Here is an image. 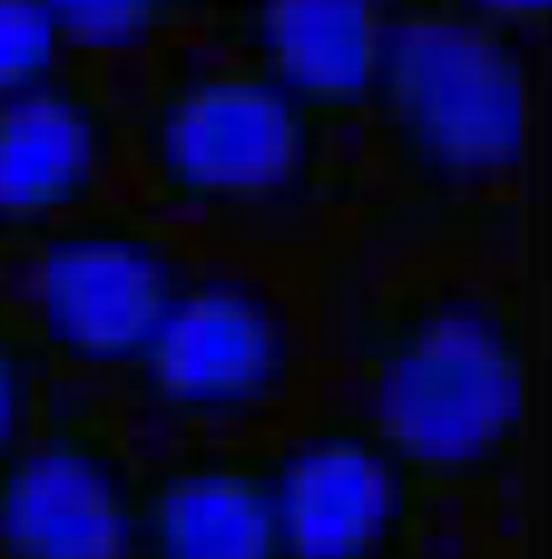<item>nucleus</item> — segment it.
<instances>
[{
  "label": "nucleus",
  "mask_w": 552,
  "mask_h": 559,
  "mask_svg": "<svg viewBox=\"0 0 552 559\" xmlns=\"http://www.w3.org/2000/svg\"><path fill=\"white\" fill-rule=\"evenodd\" d=\"M16 301H7L56 370L121 377L144 354L200 262L157 210L98 203L7 249Z\"/></svg>",
  "instance_id": "obj_4"
},
{
  "label": "nucleus",
  "mask_w": 552,
  "mask_h": 559,
  "mask_svg": "<svg viewBox=\"0 0 552 559\" xmlns=\"http://www.w3.org/2000/svg\"><path fill=\"white\" fill-rule=\"evenodd\" d=\"M131 559H285L272 449L180 442L141 462Z\"/></svg>",
  "instance_id": "obj_9"
},
{
  "label": "nucleus",
  "mask_w": 552,
  "mask_h": 559,
  "mask_svg": "<svg viewBox=\"0 0 552 559\" xmlns=\"http://www.w3.org/2000/svg\"><path fill=\"white\" fill-rule=\"evenodd\" d=\"M59 370L26 321L0 298V468L33 432Z\"/></svg>",
  "instance_id": "obj_11"
},
{
  "label": "nucleus",
  "mask_w": 552,
  "mask_h": 559,
  "mask_svg": "<svg viewBox=\"0 0 552 559\" xmlns=\"http://www.w3.org/2000/svg\"><path fill=\"white\" fill-rule=\"evenodd\" d=\"M285 559H416L432 488L357 406L272 445Z\"/></svg>",
  "instance_id": "obj_7"
},
{
  "label": "nucleus",
  "mask_w": 552,
  "mask_h": 559,
  "mask_svg": "<svg viewBox=\"0 0 552 559\" xmlns=\"http://www.w3.org/2000/svg\"><path fill=\"white\" fill-rule=\"evenodd\" d=\"M363 419L439 491H494L524 459L530 350L524 305L468 278L376 292L353 337Z\"/></svg>",
  "instance_id": "obj_1"
},
{
  "label": "nucleus",
  "mask_w": 552,
  "mask_h": 559,
  "mask_svg": "<svg viewBox=\"0 0 552 559\" xmlns=\"http://www.w3.org/2000/svg\"><path fill=\"white\" fill-rule=\"evenodd\" d=\"M304 370L301 324L281 288L200 265L118 380L137 413L183 432V442H239L291 403Z\"/></svg>",
  "instance_id": "obj_5"
},
{
  "label": "nucleus",
  "mask_w": 552,
  "mask_h": 559,
  "mask_svg": "<svg viewBox=\"0 0 552 559\" xmlns=\"http://www.w3.org/2000/svg\"><path fill=\"white\" fill-rule=\"evenodd\" d=\"M137 465L118 416L59 377L0 468V559H131Z\"/></svg>",
  "instance_id": "obj_6"
},
{
  "label": "nucleus",
  "mask_w": 552,
  "mask_h": 559,
  "mask_svg": "<svg viewBox=\"0 0 552 559\" xmlns=\"http://www.w3.org/2000/svg\"><path fill=\"white\" fill-rule=\"evenodd\" d=\"M200 39L272 72L331 124L367 115L386 3H249L200 10Z\"/></svg>",
  "instance_id": "obj_10"
},
{
  "label": "nucleus",
  "mask_w": 552,
  "mask_h": 559,
  "mask_svg": "<svg viewBox=\"0 0 552 559\" xmlns=\"http://www.w3.org/2000/svg\"><path fill=\"white\" fill-rule=\"evenodd\" d=\"M547 16V3H386L367 115L403 183L465 197L517 174L533 105L524 33Z\"/></svg>",
  "instance_id": "obj_3"
},
{
  "label": "nucleus",
  "mask_w": 552,
  "mask_h": 559,
  "mask_svg": "<svg viewBox=\"0 0 552 559\" xmlns=\"http://www.w3.org/2000/svg\"><path fill=\"white\" fill-rule=\"evenodd\" d=\"M121 118L141 187L167 210L275 213L340 183L337 124L262 66L203 39H164Z\"/></svg>",
  "instance_id": "obj_2"
},
{
  "label": "nucleus",
  "mask_w": 552,
  "mask_h": 559,
  "mask_svg": "<svg viewBox=\"0 0 552 559\" xmlns=\"http://www.w3.org/2000/svg\"><path fill=\"white\" fill-rule=\"evenodd\" d=\"M62 46L79 56H101L115 49H128L137 43H154L167 36L173 26L196 20L200 10L187 3H157V0H131V3H49Z\"/></svg>",
  "instance_id": "obj_12"
},
{
  "label": "nucleus",
  "mask_w": 552,
  "mask_h": 559,
  "mask_svg": "<svg viewBox=\"0 0 552 559\" xmlns=\"http://www.w3.org/2000/svg\"><path fill=\"white\" fill-rule=\"evenodd\" d=\"M124 118L95 62H62L0 98V249L105 203Z\"/></svg>",
  "instance_id": "obj_8"
},
{
  "label": "nucleus",
  "mask_w": 552,
  "mask_h": 559,
  "mask_svg": "<svg viewBox=\"0 0 552 559\" xmlns=\"http://www.w3.org/2000/svg\"><path fill=\"white\" fill-rule=\"evenodd\" d=\"M49 3L0 0V98L49 79L65 59Z\"/></svg>",
  "instance_id": "obj_13"
}]
</instances>
